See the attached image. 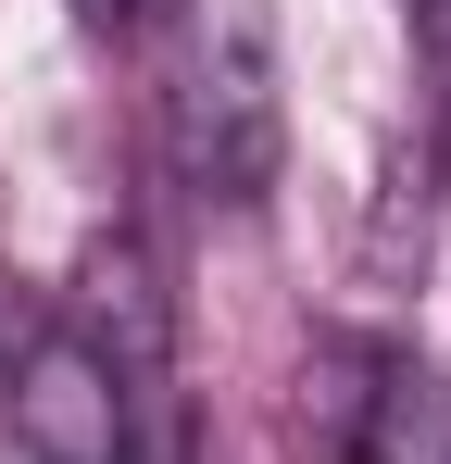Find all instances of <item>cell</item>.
Masks as SVG:
<instances>
[{"mask_svg":"<svg viewBox=\"0 0 451 464\" xmlns=\"http://www.w3.org/2000/svg\"><path fill=\"white\" fill-rule=\"evenodd\" d=\"M63 326L88 339V352H113L126 389H176V302H163V264H150L139 227H101V238H88Z\"/></svg>","mask_w":451,"mask_h":464,"instance_id":"7a4b0ae2","label":"cell"},{"mask_svg":"<svg viewBox=\"0 0 451 464\" xmlns=\"http://www.w3.org/2000/svg\"><path fill=\"white\" fill-rule=\"evenodd\" d=\"M326 464H451V389L414 364V352H389L376 339V377H364V414H351V440Z\"/></svg>","mask_w":451,"mask_h":464,"instance_id":"3957f363","label":"cell"},{"mask_svg":"<svg viewBox=\"0 0 451 464\" xmlns=\"http://www.w3.org/2000/svg\"><path fill=\"white\" fill-rule=\"evenodd\" d=\"M414 51H427V101H439V151H451V0H414Z\"/></svg>","mask_w":451,"mask_h":464,"instance_id":"277c9868","label":"cell"},{"mask_svg":"<svg viewBox=\"0 0 451 464\" xmlns=\"http://www.w3.org/2000/svg\"><path fill=\"white\" fill-rule=\"evenodd\" d=\"M163 163L188 201L264 214V188L289 163L276 0H163Z\"/></svg>","mask_w":451,"mask_h":464,"instance_id":"6da1fadb","label":"cell"},{"mask_svg":"<svg viewBox=\"0 0 451 464\" xmlns=\"http://www.w3.org/2000/svg\"><path fill=\"white\" fill-rule=\"evenodd\" d=\"M25 326H38V314H13V289H0V364L25 352Z\"/></svg>","mask_w":451,"mask_h":464,"instance_id":"5b68a950","label":"cell"},{"mask_svg":"<svg viewBox=\"0 0 451 464\" xmlns=\"http://www.w3.org/2000/svg\"><path fill=\"white\" fill-rule=\"evenodd\" d=\"M75 13H88V25H139V0H75Z\"/></svg>","mask_w":451,"mask_h":464,"instance_id":"8992f818","label":"cell"}]
</instances>
